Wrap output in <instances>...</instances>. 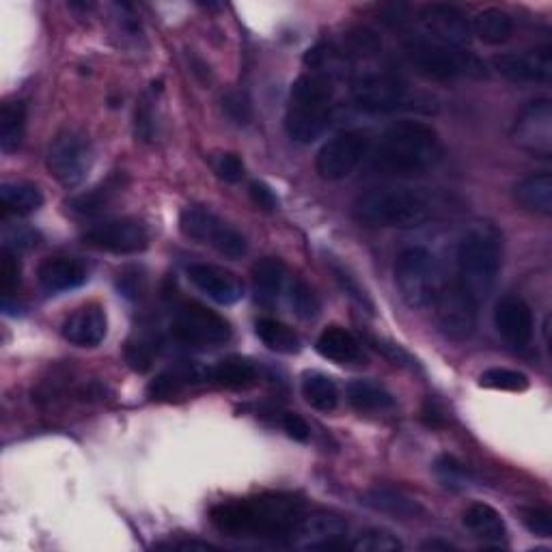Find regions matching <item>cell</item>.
Masks as SVG:
<instances>
[{
    "label": "cell",
    "instance_id": "f6af8a7d",
    "mask_svg": "<svg viewBox=\"0 0 552 552\" xmlns=\"http://www.w3.org/2000/svg\"><path fill=\"white\" fill-rule=\"evenodd\" d=\"M223 110L231 121H236L238 126H246L253 119V110L248 100L242 93H227L223 98Z\"/></svg>",
    "mask_w": 552,
    "mask_h": 552
},
{
    "label": "cell",
    "instance_id": "74e56055",
    "mask_svg": "<svg viewBox=\"0 0 552 552\" xmlns=\"http://www.w3.org/2000/svg\"><path fill=\"white\" fill-rule=\"evenodd\" d=\"M348 548L354 552H397L404 544L397 540V535L384 529H365L354 535L348 542Z\"/></svg>",
    "mask_w": 552,
    "mask_h": 552
},
{
    "label": "cell",
    "instance_id": "816d5d0a",
    "mask_svg": "<svg viewBox=\"0 0 552 552\" xmlns=\"http://www.w3.org/2000/svg\"><path fill=\"white\" fill-rule=\"evenodd\" d=\"M37 236L33 231L29 229H13L7 233V238H5V248L7 251H13V253H22L26 251V248H31L35 246L37 242Z\"/></svg>",
    "mask_w": 552,
    "mask_h": 552
},
{
    "label": "cell",
    "instance_id": "8d00e7d4",
    "mask_svg": "<svg viewBox=\"0 0 552 552\" xmlns=\"http://www.w3.org/2000/svg\"><path fill=\"white\" fill-rule=\"evenodd\" d=\"M434 475L449 490H466L475 481L471 468L449 453L438 455L434 462Z\"/></svg>",
    "mask_w": 552,
    "mask_h": 552
},
{
    "label": "cell",
    "instance_id": "7bdbcfd3",
    "mask_svg": "<svg viewBox=\"0 0 552 552\" xmlns=\"http://www.w3.org/2000/svg\"><path fill=\"white\" fill-rule=\"evenodd\" d=\"M158 354V341L154 339H138L136 343L128 345V363L136 371H147L154 363V356Z\"/></svg>",
    "mask_w": 552,
    "mask_h": 552
},
{
    "label": "cell",
    "instance_id": "f1b7e54d",
    "mask_svg": "<svg viewBox=\"0 0 552 552\" xmlns=\"http://www.w3.org/2000/svg\"><path fill=\"white\" fill-rule=\"evenodd\" d=\"M44 205V195L33 184L24 182H7L0 186V207L3 216H29Z\"/></svg>",
    "mask_w": 552,
    "mask_h": 552
},
{
    "label": "cell",
    "instance_id": "4dcf8cb0",
    "mask_svg": "<svg viewBox=\"0 0 552 552\" xmlns=\"http://www.w3.org/2000/svg\"><path fill=\"white\" fill-rule=\"evenodd\" d=\"M210 380L225 389H248L257 382V367L242 356H229L210 369Z\"/></svg>",
    "mask_w": 552,
    "mask_h": 552
},
{
    "label": "cell",
    "instance_id": "277c9868",
    "mask_svg": "<svg viewBox=\"0 0 552 552\" xmlns=\"http://www.w3.org/2000/svg\"><path fill=\"white\" fill-rule=\"evenodd\" d=\"M434 199L417 188H374L352 205L358 223L374 229H417L436 216Z\"/></svg>",
    "mask_w": 552,
    "mask_h": 552
},
{
    "label": "cell",
    "instance_id": "bcb514c9",
    "mask_svg": "<svg viewBox=\"0 0 552 552\" xmlns=\"http://www.w3.org/2000/svg\"><path fill=\"white\" fill-rule=\"evenodd\" d=\"M214 169H216L218 177L227 184H238L244 177V162L236 154H220L214 164Z\"/></svg>",
    "mask_w": 552,
    "mask_h": 552
},
{
    "label": "cell",
    "instance_id": "d590c367",
    "mask_svg": "<svg viewBox=\"0 0 552 552\" xmlns=\"http://www.w3.org/2000/svg\"><path fill=\"white\" fill-rule=\"evenodd\" d=\"M26 106L24 102H7L0 108V149L13 154L24 138Z\"/></svg>",
    "mask_w": 552,
    "mask_h": 552
},
{
    "label": "cell",
    "instance_id": "d6a6232c",
    "mask_svg": "<svg viewBox=\"0 0 552 552\" xmlns=\"http://www.w3.org/2000/svg\"><path fill=\"white\" fill-rule=\"evenodd\" d=\"M302 395L317 412H333L339 404V389L335 380L322 371H307L302 376Z\"/></svg>",
    "mask_w": 552,
    "mask_h": 552
},
{
    "label": "cell",
    "instance_id": "4316f807",
    "mask_svg": "<svg viewBox=\"0 0 552 552\" xmlns=\"http://www.w3.org/2000/svg\"><path fill=\"white\" fill-rule=\"evenodd\" d=\"M285 285V264L276 257H264L253 266V292L261 305H274Z\"/></svg>",
    "mask_w": 552,
    "mask_h": 552
},
{
    "label": "cell",
    "instance_id": "3957f363",
    "mask_svg": "<svg viewBox=\"0 0 552 552\" xmlns=\"http://www.w3.org/2000/svg\"><path fill=\"white\" fill-rule=\"evenodd\" d=\"M455 261V285L481 307L494 292L503 268V233L486 220L473 223L464 231Z\"/></svg>",
    "mask_w": 552,
    "mask_h": 552
},
{
    "label": "cell",
    "instance_id": "44dd1931",
    "mask_svg": "<svg viewBox=\"0 0 552 552\" xmlns=\"http://www.w3.org/2000/svg\"><path fill=\"white\" fill-rule=\"evenodd\" d=\"M108 317L104 307L100 305H85L76 309L72 315L65 317L61 326V335L76 348H95L106 337Z\"/></svg>",
    "mask_w": 552,
    "mask_h": 552
},
{
    "label": "cell",
    "instance_id": "484cf974",
    "mask_svg": "<svg viewBox=\"0 0 552 552\" xmlns=\"http://www.w3.org/2000/svg\"><path fill=\"white\" fill-rule=\"evenodd\" d=\"M462 524L466 527V531H471L477 540H483V542L501 544L507 537L505 520L494 507L486 503L468 505L466 512L462 514Z\"/></svg>",
    "mask_w": 552,
    "mask_h": 552
},
{
    "label": "cell",
    "instance_id": "d6986e66",
    "mask_svg": "<svg viewBox=\"0 0 552 552\" xmlns=\"http://www.w3.org/2000/svg\"><path fill=\"white\" fill-rule=\"evenodd\" d=\"M419 20L432 39L445 41V44L458 48H462V44H466L473 35L471 22L453 5H425L419 13Z\"/></svg>",
    "mask_w": 552,
    "mask_h": 552
},
{
    "label": "cell",
    "instance_id": "9a60e30c",
    "mask_svg": "<svg viewBox=\"0 0 552 552\" xmlns=\"http://www.w3.org/2000/svg\"><path fill=\"white\" fill-rule=\"evenodd\" d=\"M436 305L438 326L445 337L451 341H466L473 337L479 320V305L468 298L458 285L453 283L451 287H445Z\"/></svg>",
    "mask_w": 552,
    "mask_h": 552
},
{
    "label": "cell",
    "instance_id": "1f68e13d",
    "mask_svg": "<svg viewBox=\"0 0 552 552\" xmlns=\"http://www.w3.org/2000/svg\"><path fill=\"white\" fill-rule=\"evenodd\" d=\"M255 335L268 350L276 354H298L302 348L296 330L279 320H274V317H261V320H257Z\"/></svg>",
    "mask_w": 552,
    "mask_h": 552
},
{
    "label": "cell",
    "instance_id": "11a10c76",
    "mask_svg": "<svg viewBox=\"0 0 552 552\" xmlns=\"http://www.w3.org/2000/svg\"><path fill=\"white\" fill-rule=\"evenodd\" d=\"M158 548H167V550H184V552H207V550H216V546L207 544V542H171V544H160Z\"/></svg>",
    "mask_w": 552,
    "mask_h": 552
},
{
    "label": "cell",
    "instance_id": "603a6c76",
    "mask_svg": "<svg viewBox=\"0 0 552 552\" xmlns=\"http://www.w3.org/2000/svg\"><path fill=\"white\" fill-rule=\"evenodd\" d=\"M315 350L320 352L326 361H333L337 365H365L367 354L363 350L361 341H358L348 328L343 326H328L317 337Z\"/></svg>",
    "mask_w": 552,
    "mask_h": 552
},
{
    "label": "cell",
    "instance_id": "ee69618b",
    "mask_svg": "<svg viewBox=\"0 0 552 552\" xmlns=\"http://www.w3.org/2000/svg\"><path fill=\"white\" fill-rule=\"evenodd\" d=\"M520 516L524 527L540 537H552V518L542 507H522Z\"/></svg>",
    "mask_w": 552,
    "mask_h": 552
},
{
    "label": "cell",
    "instance_id": "f5cc1de1",
    "mask_svg": "<svg viewBox=\"0 0 552 552\" xmlns=\"http://www.w3.org/2000/svg\"><path fill=\"white\" fill-rule=\"evenodd\" d=\"M335 274H337V281L341 283V287H343V292H345V294H350L356 302H361V305H369L367 298H365V294L361 292V289H358V285L354 283V279H352V276H350L348 272H343L341 268H335Z\"/></svg>",
    "mask_w": 552,
    "mask_h": 552
},
{
    "label": "cell",
    "instance_id": "d4e9b609",
    "mask_svg": "<svg viewBox=\"0 0 552 552\" xmlns=\"http://www.w3.org/2000/svg\"><path fill=\"white\" fill-rule=\"evenodd\" d=\"M514 201L524 212L550 216L552 214V177L548 173H533L522 177L514 186Z\"/></svg>",
    "mask_w": 552,
    "mask_h": 552
},
{
    "label": "cell",
    "instance_id": "ba28073f",
    "mask_svg": "<svg viewBox=\"0 0 552 552\" xmlns=\"http://www.w3.org/2000/svg\"><path fill=\"white\" fill-rule=\"evenodd\" d=\"M395 283L410 309L436 305L438 296L445 289L438 259L425 246H408L397 255Z\"/></svg>",
    "mask_w": 552,
    "mask_h": 552
},
{
    "label": "cell",
    "instance_id": "7402d4cb",
    "mask_svg": "<svg viewBox=\"0 0 552 552\" xmlns=\"http://www.w3.org/2000/svg\"><path fill=\"white\" fill-rule=\"evenodd\" d=\"M37 281L48 294H61L85 285L89 268L76 257H48L37 268Z\"/></svg>",
    "mask_w": 552,
    "mask_h": 552
},
{
    "label": "cell",
    "instance_id": "db71d44e",
    "mask_svg": "<svg viewBox=\"0 0 552 552\" xmlns=\"http://www.w3.org/2000/svg\"><path fill=\"white\" fill-rule=\"evenodd\" d=\"M374 343H376L374 348L380 350V352H384L386 356H389L395 365L412 363V358L408 356V352H404L402 348H399V345H395V343H386V341H374Z\"/></svg>",
    "mask_w": 552,
    "mask_h": 552
},
{
    "label": "cell",
    "instance_id": "9c48e42d",
    "mask_svg": "<svg viewBox=\"0 0 552 552\" xmlns=\"http://www.w3.org/2000/svg\"><path fill=\"white\" fill-rule=\"evenodd\" d=\"M179 229L188 240L212 246L214 251L229 259H240L248 251L242 233L233 229L227 220L220 218L207 205H186L179 214Z\"/></svg>",
    "mask_w": 552,
    "mask_h": 552
},
{
    "label": "cell",
    "instance_id": "7a4b0ae2",
    "mask_svg": "<svg viewBox=\"0 0 552 552\" xmlns=\"http://www.w3.org/2000/svg\"><path fill=\"white\" fill-rule=\"evenodd\" d=\"M438 132L421 121H397L380 136L371 151L369 169L386 177H414L432 171L443 160Z\"/></svg>",
    "mask_w": 552,
    "mask_h": 552
},
{
    "label": "cell",
    "instance_id": "5b68a950",
    "mask_svg": "<svg viewBox=\"0 0 552 552\" xmlns=\"http://www.w3.org/2000/svg\"><path fill=\"white\" fill-rule=\"evenodd\" d=\"M335 82L326 72L311 69L302 74L289 93L285 130L294 143L311 145L333 121Z\"/></svg>",
    "mask_w": 552,
    "mask_h": 552
},
{
    "label": "cell",
    "instance_id": "6f0895ef",
    "mask_svg": "<svg viewBox=\"0 0 552 552\" xmlns=\"http://www.w3.org/2000/svg\"><path fill=\"white\" fill-rule=\"evenodd\" d=\"M436 548H443V550H453L455 546L449 544V542H436V540H430L423 544V550H436Z\"/></svg>",
    "mask_w": 552,
    "mask_h": 552
},
{
    "label": "cell",
    "instance_id": "8992f818",
    "mask_svg": "<svg viewBox=\"0 0 552 552\" xmlns=\"http://www.w3.org/2000/svg\"><path fill=\"white\" fill-rule=\"evenodd\" d=\"M404 57L419 76L434 82H449L466 76H481L483 63L473 52L445 44L432 37H410L404 44Z\"/></svg>",
    "mask_w": 552,
    "mask_h": 552
},
{
    "label": "cell",
    "instance_id": "8fae6325",
    "mask_svg": "<svg viewBox=\"0 0 552 552\" xmlns=\"http://www.w3.org/2000/svg\"><path fill=\"white\" fill-rule=\"evenodd\" d=\"M91 162L93 149L85 134L76 130H63L52 138L46 156V167L61 186H78L87 177Z\"/></svg>",
    "mask_w": 552,
    "mask_h": 552
},
{
    "label": "cell",
    "instance_id": "b9f144b4",
    "mask_svg": "<svg viewBox=\"0 0 552 552\" xmlns=\"http://www.w3.org/2000/svg\"><path fill=\"white\" fill-rule=\"evenodd\" d=\"M20 259L18 253L3 248V264H0V283H3V296L11 298L20 287Z\"/></svg>",
    "mask_w": 552,
    "mask_h": 552
},
{
    "label": "cell",
    "instance_id": "83f0119b",
    "mask_svg": "<svg viewBox=\"0 0 552 552\" xmlns=\"http://www.w3.org/2000/svg\"><path fill=\"white\" fill-rule=\"evenodd\" d=\"M471 31L479 37V41H483V44L501 46L514 33V18L499 7L483 9L475 16Z\"/></svg>",
    "mask_w": 552,
    "mask_h": 552
},
{
    "label": "cell",
    "instance_id": "6da1fadb",
    "mask_svg": "<svg viewBox=\"0 0 552 552\" xmlns=\"http://www.w3.org/2000/svg\"><path fill=\"white\" fill-rule=\"evenodd\" d=\"M214 527L231 535L264 540H292L305 518V503L289 494H264L259 499L220 503L212 509Z\"/></svg>",
    "mask_w": 552,
    "mask_h": 552
},
{
    "label": "cell",
    "instance_id": "52a82bcc",
    "mask_svg": "<svg viewBox=\"0 0 552 552\" xmlns=\"http://www.w3.org/2000/svg\"><path fill=\"white\" fill-rule=\"evenodd\" d=\"M352 100L365 113H397V110H425L432 100L417 95L408 82L389 69H367L352 80Z\"/></svg>",
    "mask_w": 552,
    "mask_h": 552
},
{
    "label": "cell",
    "instance_id": "f546056e",
    "mask_svg": "<svg viewBox=\"0 0 552 552\" xmlns=\"http://www.w3.org/2000/svg\"><path fill=\"white\" fill-rule=\"evenodd\" d=\"M363 503L371 509H376V512L389 514V516H397V518H414L423 514L421 505L406 496L404 492H399L395 488H374L369 490L363 496Z\"/></svg>",
    "mask_w": 552,
    "mask_h": 552
},
{
    "label": "cell",
    "instance_id": "681fc988",
    "mask_svg": "<svg viewBox=\"0 0 552 552\" xmlns=\"http://www.w3.org/2000/svg\"><path fill=\"white\" fill-rule=\"evenodd\" d=\"M283 430L287 432L289 438L298 440V443H307L311 438V427L307 425V421L300 417L296 412H285L283 417Z\"/></svg>",
    "mask_w": 552,
    "mask_h": 552
},
{
    "label": "cell",
    "instance_id": "f35d334b",
    "mask_svg": "<svg viewBox=\"0 0 552 552\" xmlns=\"http://www.w3.org/2000/svg\"><path fill=\"white\" fill-rule=\"evenodd\" d=\"M479 384L483 389H494V391H512L520 393L529 389V378L520 374V371L514 369H505V367H492L486 369L479 376Z\"/></svg>",
    "mask_w": 552,
    "mask_h": 552
},
{
    "label": "cell",
    "instance_id": "7c38bea8",
    "mask_svg": "<svg viewBox=\"0 0 552 552\" xmlns=\"http://www.w3.org/2000/svg\"><path fill=\"white\" fill-rule=\"evenodd\" d=\"M173 335L188 345H223L231 339V326L223 315L186 300L175 309Z\"/></svg>",
    "mask_w": 552,
    "mask_h": 552
},
{
    "label": "cell",
    "instance_id": "e575fe53",
    "mask_svg": "<svg viewBox=\"0 0 552 552\" xmlns=\"http://www.w3.org/2000/svg\"><path fill=\"white\" fill-rule=\"evenodd\" d=\"M348 399L358 412H384L395 406V397L369 380H354L348 386Z\"/></svg>",
    "mask_w": 552,
    "mask_h": 552
},
{
    "label": "cell",
    "instance_id": "ffe728a7",
    "mask_svg": "<svg viewBox=\"0 0 552 552\" xmlns=\"http://www.w3.org/2000/svg\"><path fill=\"white\" fill-rule=\"evenodd\" d=\"M345 533H348V524L343 520L326 514H315L302 518L292 542L307 550H341L348 548Z\"/></svg>",
    "mask_w": 552,
    "mask_h": 552
},
{
    "label": "cell",
    "instance_id": "f907efd6",
    "mask_svg": "<svg viewBox=\"0 0 552 552\" xmlns=\"http://www.w3.org/2000/svg\"><path fill=\"white\" fill-rule=\"evenodd\" d=\"M154 115H151L149 102H141L136 106V136H141L143 141H151L154 138Z\"/></svg>",
    "mask_w": 552,
    "mask_h": 552
},
{
    "label": "cell",
    "instance_id": "ab89813d",
    "mask_svg": "<svg viewBox=\"0 0 552 552\" xmlns=\"http://www.w3.org/2000/svg\"><path fill=\"white\" fill-rule=\"evenodd\" d=\"M382 48L380 37L369 31V29H354L345 35L343 41V57H356V59H367L374 57Z\"/></svg>",
    "mask_w": 552,
    "mask_h": 552
},
{
    "label": "cell",
    "instance_id": "4fadbf2b",
    "mask_svg": "<svg viewBox=\"0 0 552 552\" xmlns=\"http://www.w3.org/2000/svg\"><path fill=\"white\" fill-rule=\"evenodd\" d=\"M82 244L113 255H136L149 246V231L138 218H115L91 227Z\"/></svg>",
    "mask_w": 552,
    "mask_h": 552
},
{
    "label": "cell",
    "instance_id": "c3c4849f",
    "mask_svg": "<svg viewBox=\"0 0 552 552\" xmlns=\"http://www.w3.org/2000/svg\"><path fill=\"white\" fill-rule=\"evenodd\" d=\"M119 292L128 298H138L145 292V276L138 270H123L119 274Z\"/></svg>",
    "mask_w": 552,
    "mask_h": 552
},
{
    "label": "cell",
    "instance_id": "60d3db41",
    "mask_svg": "<svg viewBox=\"0 0 552 552\" xmlns=\"http://www.w3.org/2000/svg\"><path fill=\"white\" fill-rule=\"evenodd\" d=\"M292 307L302 320H313L320 313V298L305 281H294L292 285Z\"/></svg>",
    "mask_w": 552,
    "mask_h": 552
},
{
    "label": "cell",
    "instance_id": "836d02e7",
    "mask_svg": "<svg viewBox=\"0 0 552 552\" xmlns=\"http://www.w3.org/2000/svg\"><path fill=\"white\" fill-rule=\"evenodd\" d=\"M121 192V177H110L98 188H93L85 195H78L72 201H67L69 212L78 216H98L106 207L115 201V197Z\"/></svg>",
    "mask_w": 552,
    "mask_h": 552
},
{
    "label": "cell",
    "instance_id": "5bb4252c",
    "mask_svg": "<svg viewBox=\"0 0 552 552\" xmlns=\"http://www.w3.org/2000/svg\"><path fill=\"white\" fill-rule=\"evenodd\" d=\"M512 138L520 149L548 160L552 156V102L542 98L524 106L516 117Z\"/></svg>",
    "mask_w": 552,
    "mask_h": 552
},
{
    "label": "cell",
    "instance_id": "9f6ffc18",
    "mask_svg": "<svg viewBox=\"0 0 552 552\" xmlns=\"http://www.w3.org/2000/svg\"><path fill=\"white\" fill-rule=\"evenodd\" d=\"M423 414H425V419H427V423H430V425H434V427L440 425V414H438V410L432 404L425 406Z\"/></svg>",
    "mask_w": 552,
    "mask_h": 552
},
{
    "label": "cell",
    "instance_id": "30bf717a",
    "mask_svg": "<svg viewBox=\"0 0 552 552\" xmlns=\"http://www.w3.org/2000/svg\"><path fill=\"white\" fill-rule=\"evenodd\" d=\"M369 151L371 138L365 130H345L330 138L317 151L315 169L326 182H341L361 167Z\"/></svg>",
    "mask_w": 552,
    "mask_h": 552
},
{
    "label": "cell",
    "instance_id": "e0dca14e",
    "mask_svg": "<svg viewBox=\"0 0 552 552\" xmlns=\"http://www.w3.org/2000/svg\"><path fill=\"white\" fill-rule=\"evenodd\" d=\"M494 328L514 350H524L533 339V313L520 296H503L494 307Z\"/></svg>",
    "mask_w": 552,
    "mask_h": 552
},
{
    "label": "cell",
    "instance_id": "2e32d148",
    "mask_svg": "<svg viewBox=\"0 0 552 552\" xmlns=\"http://www.w3.org/2000/svg\"><path fill=\"white\" fill-rule=\"evenodd\" d=\"M494 72L527 85H548L552 78V52L550 48H537L527 52H507L492 59Z\"/></svg>",
    "mask_w": 552,
    "mask_h": 552
},
{
    "label": "cell",
    "instance_id": "ac0fdd59",
    "mask_svg": "<svg viewBox=\"0 0 552 552\" xmlns=\"http://www.w3.org/2000/svg\"><path fill=\"white\" fill-rule=\"evenodd\" d=\"M190 283L218 305H236L244 298V283L236 272L214 264H190L186 268Z\"/></svg>",
    "mask_w": 552,
    "mask_h": 552
},
{
    "label": "cell",
    "instance_id": "7dc6e473",
    "mask_svg": "<svg viewBox=\"0 0 552 552\" xmlns=\"http://www.w3.org/2000/svg\"><path fill=\"white\" fill-rule=\"evenodd\" d=\"M248 192H251V199L259 207V210H264V212L279 210V197H276V192L268 184L253 182L251 186H248Z\"/></svg>",
    "mask_w": 552,
    "mask_h": 552
},
{
    "label": "cell",
    "instance_id": "cb8c5ba5",
    "mask_svg": "<svg viewBox=\"0 0 552 552\" xmlns=\"http://www.w3.org/2000/svg\"><path fill=\"white\" fill-rule=\"evenodd\" d=\"M210 378V369H203L195 363H179L169 369H164L154 380L149 382L147 393L154 399H164L182 393L186 386L197 384Z\"/></svg>",
    "mask_w": 552,
    "mask_h": 552
}]
</instances>
